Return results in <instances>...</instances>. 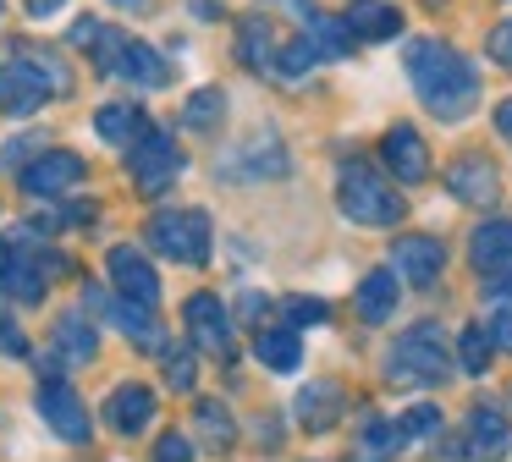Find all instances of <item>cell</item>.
I'll list each match as a JSON object with an SVG mask.
<instances>
[{
    "mask_svg": "<svg viewBox=\"0 0 512 462\" xmlns=\"http://www.w3.org/2000/svg\"><path fill=\"white\" fill-rule=\"evenodd\" d=\"M45 94H50V83L23 61V55L0 66V110H6V116H34V110L45 105Z\"/></svg>",
    "mask_w": 512,
    "mask_h": 462,
    "instance_id": "5bb4252c",
    "label": "cell"
},
{
    "mask_svg": "<svg viewBox=\"0 0 512 462\" xmlns=\"http://www.w3.org/2000/svg\"><path fill=\"white\" fill-rule=\"evenodd\" d=\"M254 358L265 363V369H276V374H292V369L303 363L298 330H292V325H259V336H254Z\"/></svg>",
    "mask_w": 512,
    "mask_h": 462,
    "instance_id": "7402d4cb",
    "label": "cell"
},
{
    "mask_svg": "<svg viewBox=\"0 0 512 462\" xmlns=\"http://www.w3.org/2000/svg\"><path fill=\"white\" fill-rule=\"evenodd\" d=\"M39 143H45V138H39V132H23V138L0 143V171H17V176H23L28 165H34V160H28V154H34ZM39 154H45V149H39Z\"/></svg>",
    "mask_w": 512,
    "mask_h": 462,
    "instance_id": "e575fe53",
    "label": "cell"
},
{
    "mask_svg": "<svg viewBox=\"0 0 512 462\" xmlns=\"http://www.w3.org/2000/svg\"><path fill=\"white\" fill-rule=\"evenodd\" d=\"M199 429H204V440H210L215 451H226V446H232V413H226V407L199 402Z\"/></svg>",
    "mask_w": 512,
    "mask_h": 462,
    "instance_id": "d6a6232c",
    "label": "cell"
},
{
    "mask_svg": "<svg viewBox=\"0 0 512 462\" xmlns=\"http://www.w3.org/2000/svg\"><path fill=\"white\" fill-rule=\"evenodd\" d=\"M111 314L116 319V330H122V336H138V341H155L160 347V330H155V319H149V308H138V303H127V297H105L100 286H83V314Z\"/></svg>",
    "mask_w": 512,
    "mask_h": 462,
    "instance_id": "2e32d148",
    "label": "cell"
},
{
    "mask_svg": "<svg viewBox=\"0 0 512 462\" xmlns=\"http://www.w3.org/2000/svg\"><path fill=\"white\" fill-rule=\"evenodd\" d=\"M358 319L364 325H380V319L397 314V270H369L364 281H358Z\"/></svg>",
    "mask_w": 512,
    "mask_h": 462,
    "instance_id": "603a6c76",
    "label": "cell"
},
{
    "mask_svg": "<svg viewBox=\"0 0 512 462\" xmlns=\"http://www.w3.org/2000/svg\"><path fill=\"white\" fill-rule=\"evenodd\" d=\"M281 308H287L292 330H298V325H325V314H331V308H325L320 297H287Z\"/></svg>",
    "mask_w": 512,
    "mask_h": 462,
    "instance_id": "d590c367",
    "label": "cell"
},
{
    "mask_svg": "<svg viewBox=\"0 0 512 462\" xmlns=\"http://www.w3.org/2000/svg\"><path fill=\"white\" fill-rule=\"evenodd\" d=\"M100 39H105V28H100L94 17H78V22H72V44H83V50H94Z\"/></svg>",
    "mask_w": 512,
    "mask_h": 462,
    "instance_id": "ab89813d",
    "label": "cell"
},
{
    "mask_svg": "<svg viewBox=\"0 0 512 462\" xmlns=\"http://www.w3.org/2000/svg\"><path fill=\"white\" fill-rule=\"evenodd\" d=\"M23 193L28 198H56V193H72V187L83 182V160L72 149H50V154H34V165H28L23 176Z\"/></svg>",
    "mask_w": 512,
    "mask_h": 462,
    "instance_id": "9c48e42d",
    "label": "cell"
},
{
    "mask_svg": "<svg viewBox=\"0 0 512 462\" xmlns=\"http://www.w3.org/2000/svg\"><path fill=\"white\" fill-rule=\"evenodd\" d=\"M397 424H402V440H430L435 429H441V407L419 402V407H408V413H402Z\"/></svg>",
    "mask_w": 512,
    "mask_h": 462,
    "instance_id": "836d02e7",
    "label": "cell"
},
{
    "mask_svg": "<svg viewBox=\"0 0 512 462\" xmlns=\"http://www.w3.org/2000/svg\"><path fill=\"white\" fill-rule=\"evenodd\" d=\"M34 407H39V418H45V424L56 429L61 440H72V446H83V440L94 435L89 407L78 402V391H72V385H61V380H39Z\"/></svg>",
    "mask_w": 512,
    "mask_h": 462,
    "instance_id": "ba28073f",
    "label": "cell"
},
{
    "mask_svg": "<svg viewBox=\"0 0 512 462\" xmlns=\"http://www.w3.org/2000/svg\"><path fill=\"white\" fill-rule=\"evenodd\" d=\"M50 358L56 363H89L94 358V347H100V336H94V325H89V314H61L56 319V330H50Z\"/></svg>",
    "mask_w": 512,
    "mask_h": 462,
    "instance_id": "ffe728a7",
    "label": "cell"
},
{
    "mask_svg": "<svg viewBox=\"0 0 512 462\" xmlns=\"http://www.w3.org/2000/svg\"><path fill=\"white\" fill-rule=\"evenodd\" d=\"M116 6H133V11H144V6H149V0H116Z\"/></svg>",
    "mask_w": 512,
    "mask_h": 462,
    "instance_id": "bcb514c9",
    "label": "cell"
},
{
    "mask_svg": "<svg viewBox=\"0 0 512 462\" xmlns=\"http://www.w3.org/2000/svg\"><path fill=\"white\" fill-rule=\"evenodd\" d=\"M468 253H474L479 275H512V220H485V226H474Z\"/></svg>",
    "mask_w": 512,
    "mask_h": 462,
    "instance_id": "d6986e66",
    "label": "cell"
},
{
    "mask_svg": "<svg viewBox=\"0 0 512 462\" xmlns=\"http://www.w3.org/2000/svg\"><path fill=\"white\" fill-rule=\"evenodd\" d=\"M188 336H193L199 352H215V358L232 352V314H226V303L215 292H193L188 297Z\"/></svg>",
    "mask_w": 512,
    "mask_h": 462,
    "instance_id": "30bf717a",
    "label": "cell"
},
{
    "mask_svg": "<svg viewBox=\"0 0 512 462\" xmlns=\"http://www.w3.org/2000/svg\"><path fill=\"white\" fill-rule=\"evenodd\" d=\"M17 55H23V61L34 66L39 77H45L50 94H72V72L61 66V55H56V50H34V44H28V50H17Z\"/></svg>",
    "mask_w": 512,
    "mask_h": 462,
    "instance_id": "f546056e",
    "label": "cell"
},
{
    "mask_svg": "<svg viewBox=\"0 0 512 462\" xmlns=\"http://www.w3.org/2000/svg\"><path fill=\"white\" fill-rule=\"evenodd\" d=\"M210 215L204 209H160L149 220V248H160L166 259H182V264H210Z\"/></svg>",
    "mask_w": 512,
    "mask_h": 462,
    "instance_id": "277c9868",
    "label": "cell"
},
{
    "mask_svg": "<svg viewBox=\"0 0 512 462\" xmlns=\"http://www.w3.org/2000/svg\"><path fill=\"white\" fill-rule=\"evenodd\" d=\"M490 341L496 336H490L485 325H468L463 336H457V363H463L468 374H485L490 369Z\"/></svg>",
    "mask_w": 512,
    "mask_h": 462,
    "instance_id": "f1b7e54d",
    "label": "cell"
},
{
    "mask_svg": "<svg viewBox=\"0 0 512 462\" xmlns=\"http://www.w3.org/2000/svg\"><path fill=\"white\" fill-rule=\"evenodd\" d=\"M446 369H452V352H446V330L435 325V319L408 325L397 336V347H391V358H386V374L397 385H441Z\"/></svg>",
    "mask_w": 512,
    "mask_h": 462,
    "instance_id": "7a4b0ae2",
    "label": "cell"
},
{
    "mask_svg": "<svg viewBox=\"0 0 512 462\" xmlns=\"http://www.w3.org/2000/svg\"><path fill=\"white\" fill-rule=\"evenodd\" d=\"M380 160H386L402 182H424V176H430V149H424V138L413 127H402V121L380 138Z\"/></svg>",
    "mask_w": 512,
    "mask_h": 462,
    "instance_id": "e0dca14e",
    "label": "cell"
},
{
    "mask_svg": "<svg viewBox=\"0 0 512 462\" xmlns=\"http://www.w3.org/2000/svg\"><path fill=\"white\" fill-rule=\"evenodd\" d=\"M303 28H309L303 39H309L320 55H331V61H342V55H353V28H347V17L336 22V17H320V11H314V17L303 22Z\"/></svg>",
    "mask_w": 512,
    "mask_h": 462,
    "instance_id": "4316f807",
    "label": "cell"
},
{
    "mask_svg": "<svg viewBox=\"0 0 512 462\" xmlns=\"http://www.w3.org/2000/svg\"><path fill=\"white\" fill-rule=\"evenodd\" d=\"M221 116H226L221 88H199V94H188V105H182V127H193V132H215Z\"/></svg>",
    "mask_w": 512,
    "mask_h": 462,
    "instance_id": "83f0119b",
    "label": "cell"
},
{
    "mask_svg": "<svg viewBox=\"0 0 512 462\" xmlns=\"http://www.w3.org/2000/svg\"><path fill=\"white\" fill-rule=\"evenodd\" d=\"M435 462H463V446H435Z\"/></svg>",
    "mask_w": 512,
    "mask_h": 462,
    "instance_id": "f6af8a7d",
    "label": "cell"
},
{
    "mask_svg": "<svg viewBox=\"0 0 512 462\" xmlns=\"http://www.w3.org/2000/svg\"><path fill=\"white\" fill-rule=\"evenodd\" d=\"M507 446H512L507 413H501V407H490V402H479L474 413H468V457L496 462V457H507Z\"/></svg>",
    "mask_w": 512,
    "mask_h": 462,
    "instance_id": "ac0fdd59",
    "label": "cell"
},
{
    "mask_svg": "<svg viewBox=\"0 0 512 462\" xmlns=\"http://www.w3.org/2000/svg\"><path fill=\"white\" fill-rule=\"evenodd\" d=\"M336 204L358 226H397L402 220V193L380 171H369L364 160L342 165V176H336Z\"/></svg>",
    "mask_w": 512,
    "mask_h": 462,
    "instance_id": "3957f363",
    "label": "cell"
},
{
    "mask_svg": "<svg viewBox=\"0 0 512 462\" xmlns=\"http://www.w3.org/2000/svg\"><path fill=\"white\" fill-rule=\"evenodd\" d=\"M342 418V391H336L331 380H314L298 391V424L314 429V435H325V429Z\"/></svg>",
    "mask_w": 512,
    "mask_h": 462,
    "instance_id": "d4e9b609",
    "label": "cell"
},
{
    "mask_svg": "<svg viewBox=\"0 0 512 462\" xmlns=\"http://www.w3.org/2000/svg\"><path fill=\"white\" fill-rule=\"evenodd\" d=\"M166 374L182 385V391H188V385H193V358H188V352H177V358H166Z\"/></svg>",
    "mask_w": 512,
    "mask_h": 462,
    "instance_id": "60d3db41",
    "label": "cell"
},
{
    "mask_svg": "<svg viewBox=\"0 0 512 462\" xmlns=\"http://www.w3.org/2000/svg\"><path fill=\"white\" fill-rule=\"evenodd\" d=\"M94 127H100L105 143H116V149H133V143L149 132V116H144L138 105H122V99H116V105H100V110H94Z\"/></svg>",
    "mask_w": 512,
    "mask_h": 462,
    "instance_id": "cb8c5ba5",
    "label": "cell"
},
{
    "mask_svg": "<svg viewBox=\"0 0 512 462\" xmlns=\"http://www.w3.org/2000/svg\"><path fill=\"white\" fill-rule=\"evenodd\" d=\"M314 61H325V55L314 50L309 39H287V44H281V55H276V77H303Z\"/></svg>",
    "mask_w": 512,
    "mask_h": 462,
    "instance_id": "1f68e13d",
    "label": "cell"
},
{
    "mask_svg": "<svg viewBox=\"0 0 512 462\" xmlns=\"http://www.w3.org/2000/svg\"><path fill=\"white\" fill-rule=\"evenodd\" d=\"M402 66H408V83L419 94V105L441 121H463L468 110L479 105V77L463 55L446 39H408L402 50Z\"/></svg>",
    "mask_w": 512,
    "mask_h": 462,
    "instance_id": "6da1fadb",
    "label": "cell"
},
{
    "mask_svg": "<svg viewBox=\"0 0 512 462\" xmlns=\"http://www.w3.org/2000/svg\"><path fill=\"white\" fill-rule=\"evenodd\" d=\"M155 462H193V440L188 435H160V446H155Z\"/></svg>",
    "mask_w": 512,
    "mask_h": 462,
    "instance_id": "f35d334b",
    "label": "cell"
},
{
    "mask_svg": "<svg viewBox=\"0 0 512 462\" xmlns=\"http://www.w3.org/2000/svg\"><path fill=\"white\" fill-rule=\"evenodd\" d=\"M182 149H177V138H171L166 127H149L144 138L127 149V176H133V187L144 198H155V193H166L171 182L182 176Z\"/></svg>",
    "mask_w": 512,
    "mask_h": 462,
    "instance_id": "5b68a950",
    "label": "cell"
},
{
    "mask_svg": "<svg viewBox=\"0 0 512 462\" xmlns=\"http://www.w3.org/2000/svg\"><path fill=\"white\" fill-rule=\"evenodd\" d=\"M347 28H353V39H369V44L397 39V33H402V11L386 6V0H358V6L347 11Z\"/></svg>",
    "mask_w": 512,
    "mask_h": 462,
    "instance_id": "484cf974",
    "label": "cell"
},
{
    "mask_svg": "<svg viewBox=\"0 0 512 462\" xmlns=\"http://www.w3.org/2000/svg\"><path fill=\"white\" fill-rule=\"evenodd\" d=\"M496 127H501V138L512 143V99H501V105H496Z\"/></svg>",
    "mask_w": 512,
    "mask_h": 462,
    "instance_id": "7bdbcfd3",
    "label": "cell"
},
{
    "mask_svg": "<svg viewBox=\"0 0 512 462\" xmlns=\"http://www.w3.org/2000/svg\"><path fill=\"white\" fill-rule=\"evenodd\" d=\"M61 259L56 253H23L12 242H0V292L17 297V303H39L45 286L56 281Z\"/></svg>",
    "mask_w": 512,
    "mask_h": 462,
    "instance_id": "52a82bcc",
    "label": "cell"
},
{
    "mask_svg": "<svg viewBox=\"0 0 512 462\" xmlns=\"http://www.w3.org/2000/svg\"><path fill=\"white\" fill-rule=\"evenodd\" d=\"M94 66L105 77H127V83H144V88H166V77H171V66L144 39H127V33H105L94 44Z\"/></svg>",
    "mask_w": 512,
    "mask_h": 462,
    "instance_id": "8992f818",
    "label": "cell"
},
{
    "mask_svg": "<svg viewBox=\"0 0 512 462\" xmlns=\"http://www.w3.org/2000/svg\"><path fill=\"white\" fill-rule=\"evenodd\" d=\"M490 336H496L501 347L512 352V308H501V314H496V325H490Z\"/></svg>",
    "mask_w": 512,
    "mask_h": 462,
    "instance_id": "b9f144b4",
    "label": "cell"
},
{
    "mask_svg": "<svg viewBox=\"0 0 512 462\" xmlns=\"http://www.w3.org/2000/svg\"><path fill=\"white\" fill-rule=\"evenodd\" d=\"M276 55H281V44H276V33H270L265 17L237 22V61H243L248 72H276Z\"/></svg>",
    "mask_w": 512,
    "mask_h": 462,
    "instance_id": "44dd1931",
    "label": "cell"
},
{
    "mask_svg": "<svg viewBox=\"0 0 512 462\" xmlns=\"http://www.w3.org/2000/svg\"><path fill=\"white\" fill-rule=\"evenodd\" d=\"M485 50H490V61H501V66H507V72H512V17H507V22H496V28H490Z\"/></svg>",
    "mask_w": 512,
    "mask_h": 462,
    "instance_id": "74e56055",
    "label": "cell"
},
{
    "mask_svg": "<svg viewBox=\"0 0 512 462\" xmlns=\"http://www.w3.org/2000/svg\"><path fill=\"white\" fill-rule=\"evenodd\" d=\"M446 187H452V198H463V204H474V209H490L501 198L496 165H490L485 154H457L452 171H446Z\"/></svg>",
    "mask_w": 512,
    "mask_h": 462,
    "instance_id": "4fadbf2b",
    "label": "cell"
},
{
    "mask_svg": "<svg viewBox=\"0 0 512 462\" xmlns=\"http://www.w3.org/2000/svg\"><path fill=\"white\" fill-rule=\"evenodd\" d=\"M111 281H116V297H127V303H138V308H149L155 314V303H160V275L149 270V259L138 248H111Z\"/></svg>",
    "mask_w": 512,
    "mask_h": 462,
    "instance_id": "7c38bea8",
    "label": "cell"
},
{
    "mask_svg": "<svg viewBox=\"0 0 512 462\" xmlns=\"http://www.w3.org/2000/svg\"><path fill=\"white\" fill-rule=\"evenodd\" d=\"M441 264H446V248L441 237H397V248H391V270H397V281L408 286H435L441 281Z\"/></svg>",
    "mask_w": 512,
    "mask_h": 462,
    "instance_id": "8fae6325",
    "label": "cell"
},
{
    "mask_svg": "<svg viewBox=\"0 0 512 462\" xmlns=\"http://www.w3.org/2000/svg\"><path fill=\"white\" fill-rule=\"evenodd\" d=\"M358 446H364L369 457H386V451L408 446V440H402V424H386V418L369 413V418H364V435H358Z\"/></svg>",
    "mask_w": 512,
    "mask_h": 462,
    "instance_id": "4dcf8cb0",
    "label": "cell"
},
{
    "mask_svg": "<svg viewBox=\"0 0 512 462\" xmlns=\"http://www.w3.org/2000/svg\"><path fill=\"white\" fill-rule=\"evenodd\" d=\"M105 424L116 429V435H144L149 424H155V391L138 380L116 385L111 402H105Z\"/></svg>",
    "mask_w": 512,
    "mask_h": 462,
    "instance_id": "9a60e30c",
    "label": "cell"
},
{
    "mask_svg": "<svg viewBox=\"0 0 512 462\" xmlns=\"http://www.w3.org/2000/svg\"><path fill=\"white\" fill-rule=\"evenodd\" d=\"M28 11H34V17H50V11H61V0H28Z\"/></svg>",
    "mask_w": 512,
    "mask_h": 462,
    "instance_id": "ee69618b",
    "label": "cell"
},
{
    "mask_svg": "<svg viewBox=\"0 0 512 462\" xmlns=\"http://www.w3.org/2000/svg\"><path fill=\"white\" fill-rule=\"evenodd\" d=\"M0 352H6V358H28V336L17 330V319L6 314V308H0Z\"/></svg>",
    "mask_w": 512,
    "mask_h": 462,
    "instance_id": "8d00e7d4",
    "label": "cell"
}]
</instances>
